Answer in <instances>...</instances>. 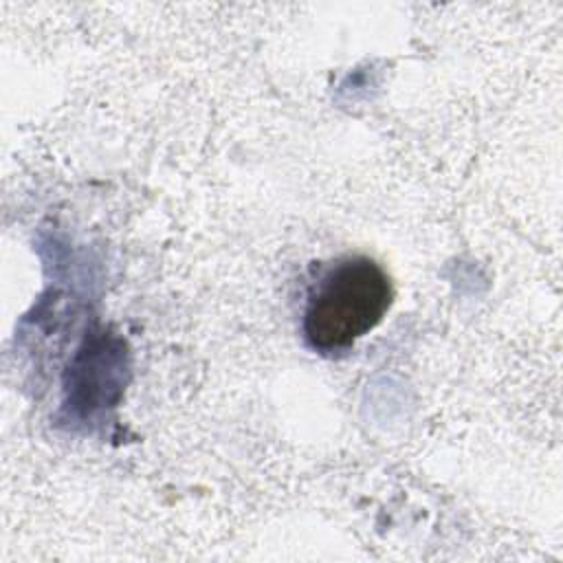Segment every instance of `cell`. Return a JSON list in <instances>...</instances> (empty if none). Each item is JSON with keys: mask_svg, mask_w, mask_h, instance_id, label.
Here are the masks:
<instances>
[{"mask_svg": "<svg viewBox=\"0 0 563 563\" xmlns=\"http://www.w3.org/2000/svg\"><path fill=\"white\" fill-rule=\"evenodd\" d=\"M391 301L394 284L376 260L341 255L306 288L301 336L321 356L345 354L385 319Z\"/></svg>", "mask_w": 563, "mask_h": 563, "instance_id": "1", "label": "cell"}]
</instances>
